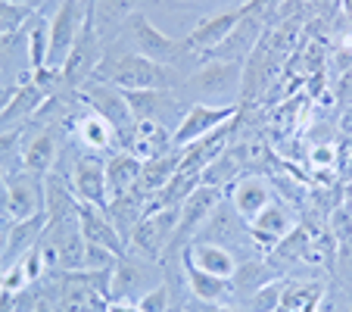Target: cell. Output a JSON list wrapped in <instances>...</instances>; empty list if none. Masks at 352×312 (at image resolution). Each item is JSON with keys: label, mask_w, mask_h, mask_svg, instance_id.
<instances>
[{"label": "cell", "mask_w": 352, "mask_h": 312, "mask_svg": "<svg viewBox=\"0 0 352 312\" xmlns=\"http://www.w3.org/2000/svg\"><path fill=\"white\" fill-rule=\"evenodd\" d=\"M103 56H107V44L100 41L97 28H94V16H87L85 28H81L78 41H75V47H72V54H69L66 66H63V72H60L63 87H75V91H81V87L94 79V72L100 69Z\"/></svg>", "instance_id": "8fae6325"}, {"label": "cell", "mask_w": 352, "mask_h": 312, "mask_svg": "<svg viewBox=\"0 0 352 312\" xmlns=\"http://www.w3.org/2000/svg\"><path fill=\"white\" fill-rule=\"evenodd\" d=\"M274 281V266L272 262H265V259H246V262H237V272L231 275V284L234 291L240 293H256L259 287L272 284Z\"/></svg>", "instance_id": "1f68e13d"}, {"label": "cell", "mask_w": 352, "mask_h": 312, "mask_svg": "<svg viewBox=\"0 0 352 312\" xmlns=\"http://www.w3.org/2000/svg\"><path fill=\"white\" fill-rule=\"evenodd\" d=\"M140 169H144V160L134 156L128 147L116 150L107 160V185H109V200L122 197V194L134 191L140 181Z\"/></svg>", "instance_id": "83f0119b"}, {"label": "cell", "mask_w": 352, "mask_h": 312, "mask_svg": "<svg viewBox=\"0 0 352 312\" xmlns=\"http://www.w3.org/2000/svg\"><path fill=\"white\" fill-rule=\"evenodd\" d=\"M219 203H221V187H212V185L193 187V191L187 194V200L181 203V219H178L175 240H172V250L184 253L187 247L203 234V228L209 225V219H212V213L219 209Z\"/></svg>", "instance_id": "9c48e42d"}, {"label": "cell", "mask_w": 352, "mask_h": 312, "mask_svg": "<svg viewBox=\"0 0 352 312\" xmlns=\"http://www.w3.org/2000/svg\"><path fill=\"white\" fill-rule=\"evenodd\" d=\"M0 85H13V81L7 79V72H3V66H0Z\"/></svg>", "instance_id": "bcb514c9"}, {"label": "cell", "mask_w": 352, "mask_h": 312, "mask_svg": "<svg viewBox=\"0 0 352 312\" xmlns=\"http://www.w3.org/2000/svg\"><path fill=\"white\" fill-rule=\"evenodd\" d=\"M7 3H19V7H32V10L44 7V0H7Z\"/></svg>", "instance_id": "ee69618b"}, {"label": "cell", "mask_w": 352, "mask_h": 312, "mask_svg": "<svg viewBox=\"0 0 352 312\" xmlns=\"http://www.w3.org/2000/svg\"><path fill=\"white\" fill-rule=\"evenodd\" d=\"M138 306L144 312H172V287H168V281H160L153 291H146L138 300Z\"/></svg>", "instance_id": "8d00e7d4"}, {"label": "cell", "mask_w": 352, "mask_h": 312, "mask_svg": "<svg viewBox=\"0 0 352 312\" xmlns=\"http://www.w3.org/2000/svg\"><path fill=\"white\" fill-rule=\"evenodd\" d=\"M109 47L116 50H128V54L146 56V60L160 63V66L181 69L187 60H193V50L187 47V38H175V34L162 32L146 13H138L128 19V25L122 28V34Z\"/></svg>", "instance_id": "7a4b0ae2"}, {"label": "cell", "mask_w": 352, "mask_h": 312, "mask_svg": "<svg viewBox=\"0 0 352 312\" xmlns=\"http://www.w3.org/2000/svg\"><path fill=\"white\" fill-rule=\"evenodd\" d=\"M128 150L140 160H153L162 153L175 150L172 147V128L160 125V122H134L131 141H128Z\"/></svg>", "instance_id": "f546056e"}, {"label": "cell", "mask_w": 352, "mask_h": 312, "mask_svg": "<svg viewBox=\"0 0 352 312\" xmlns=\"http://www.w3.org/2000/svg\"><path fill=\"white\" fill-rule=\"evenodd\" d=\"M91 16V0H60L56 13L50 16V50H47V69L63 72L75 41Z\"/></svg>", "instance_id": "52a82bcc"}, {"label": "cell", "mask_w": 352, "mask_h": 312, "mask_svg": "<svg viewBox=\"0 0 352 312\" xmlns=\"http://www.w3.org/2000/svg\"><path fill=\"white\" fill-rule=\"evenodd\" d=\"M128 107H131L134 122H160L166 128H178L184 119L181 113V100L172 91H128Z\"/></svg>", "instance_id": "2e32d148"}, {"label": "cell", "mask_w": 352, "mask_h": 312, "mask_svg": "<svg viewBox=\"0 0 352 312\" xmlns=\"http://www.w3.org/2000/svg\"><path fill=\"white\" fill-rule=\"evenodd\" d=\"M246 225H250V240H253V244H259L262 250H272V247H278L280 240L296 228V219H293L290 206H284L280 200H272V203H268L253 222H246Z\"/></svg>", "instance_id": "d6986e66"}, {"label": "cell", "mask_w": 352, "mask_h": 312, "mask_svg": "<svg viewBox=\"0 0 352 312\" xmlns=\"http://www.w3.org/2000/svg\"><path fill=\"white\" fill-rule=\"evenodd\" d=\"M272 187H268L265 178L259 175H243V178H234V187H231V206L234 213L240 216L243 222H253L256 216L272 203Z\"/></svg>", "instance_id": "cb8c5ba5"}, {"label": "cell", "mask_w": 352, "mask_h": 312, "mask_svg": "<svg viewBox=\"0 0 352 312\" xmlns=\"http://www.w3.org/2000/svg\"><path fill=\"white\" fill-rule=\"evenodd\" d=\"M162 281L160 259H146L140 253L128 250L113 266V284H109V300L116 303H138L146 291H153Z\"/></svg>", "instance_id": "8992f818"}, {"label": "cell", "mask_w": 352, "mask_h": 312, "mask_svg": "<svg viewBox=\"0 0 352 312\" xmlns=\"http://www.w3.org/2000/svg\"><path fill=\"white\" fill-rule=\"evenodd\" d=\"M181 206H166V209H150L144 219L138 222L134 234L128 238V250L140 253L146 259H162L172 250L175 231H178Z\"/></svg>", "instance_id": "ba28073f"}, {"label": "cell", "mask_w": 352, "mask_h": 312, "mask_svg": "<svg viewBox=\"0 0 352 312\" xmlns=\"http://www.w3.org/2000/svg\"><path fill=\"white\" fill-rule=\"evenodd\" d=\"M240 116V107L231 103V107H209V103H190L184 113V119L178 122V128L172 132V147L175 150H184V147L197 144L199 138L219 132V128L231 125Z\"/></svg>", "instance_id": "7c38bea8"}, {"label": "cell", "mask_w": 352, "mask_h": 312, "mask_svg": "<svg viewBox=\"0 0 352 312\" xmlns=\"http://www.w3.org/2000/svg\"><path fill=\"white\" fill-rule=\"evenodd\" d=\"M116 262H119V256H116L113 250H107V247L91 244V240H87V250H85V269H91V272H113Z\"/></svg>", "instance_id": "74e56055"}, {"label": "cell", "mask_w": 352, "mask_h": 312, "mask_svg": "<svg viewBox=\"0 0 352 312\" xmlns=\"http://www.w3.org/2000/svg\"><path fill=\"white\" fill-rule=\"evenodd\" d=\"M44 228H47V213H38V216H32V219L13 222V228L3 231V238H0L3 240V250H0V269L7 272V269L16 266L22 256H28V253L38 247Z\"/></svg>", "instance_id": "ffe728a7"}, {"label": "cell", "mask_w": 352, "mask_h": 312, "mask_svg": "<svg viewBox=\"0 0 352 312\" xmlns=\"http://www.w3.org/2000/svg\"><path fill=\"white\" fill-rule=\"evenodd\" d=\"M240 172V156L234 150H221L212 163H209L203 172H199V185H212V187H221L225 181H234Z\"/></svg>", "instance_id": "836d02e7"}, {"label": "cell", "mask_w": 352, "mask_h": 312, "mask_svg": "<svg viewBox=\"0 0 352 312\" xmlns=\"http://www.w3.org/2000/svg\"><path fill=\"white\" fill-rule=\"evenodd\" d=\"M343 13L352 19V0H343Z\"/></svg>", "instance_id": "f6af8a7d"}, {"label": "cell", "mask_w": 352, "mask_h": 312, "mask_svg": "<svg viewBox=\"0 0 352 312\" xmlns=\"http://www.w3.org/2000/svg\"><path fill=\"white\" fill-rule=\"evenodd\" d=\"M3 213L13 222L32 219V216L44 213V175L28 172V169H19L16 175H10Z\"/></svg>", "instance_id": "9a60e30c"}, {"label": "cell", "mask_w": 352, "mask_h": 312, "mask_svg": "<svg viewBox=\"0 0 352 312\" xmlns=\"http://www.w3.org/2000/svg\"><path fill=\"white\" fill-rule=\"evenodd\" d=\"M56 160H60V132L54 125H44L32 138H22V169L50 175Z\"/></svg>", "instance_id": "7402d4cb"}, {"label": "cell", "mask_w": 352, "mask_h": 312, "mask_svg": "<svg viewBox=\"0 0 352 312\" xmlns=\"http://www.w3.org/2000/svg\"><path fill=\"white\" fill-rule=\"evenodd\" d=\"M162 0H91V16H94V28H97L103 44H113L122 34V28L128 25V19L138 13H153L160 10Z\"/></svg>", "instance_id": "5bb4252c"}, {"label": "cell", "mask_w": 352, "mask_h": 312, "mask_svg": "<svg viewBox=\"0 0 352 312\" xmlns=\"http://www.w3.org/2000/svg\"><path fill=\"white\" fill-rule=\"evenodd\" d=\"M280 287H284V281L274 278L272 284L250 293V312H274L278 309V300H280Z\"/></svg>", "instance_id": "d590c367"}, {"label": "cell", "mask_w": 352, "mask_h": 312, "mask_svg": "<svg viewBox=\"0 0 352 312\" xmlns=\"http://www.w3.org/2000/svg\"><path fill=\"white\" fill-rule=\"evenodd\" d=\"M107 216H109V222L116 225V231H119L122 238H125V244H128V238L134 234L138 222L146 216V194H140L138 187H134V191L122 194V197H113L107 203Z\"/></svg>", "instance_id": "f1b7e54d"}, {"label": "cell", "mask_w": 352, "mask_h": 312, "mask_svg": "<svg viewBox=\"0 0 352 312\" xmlns=\"http://www.w3.org/2000/svg\"><path fill=\"white\" fill-rule=\"evenodd\" d=\"M78 225H81V231H85V238L91 240V244L107 247V250H113L116 256L128 253L125 238L116 231V225L109 222V216H107L103 206H91V203H81L78 200Z\"/></svg>", "instance_id": "603a6c76"}, {"label": "cell", "mask_w": 352, "mask_h": 312, "mask_svg": "<svg viewBox=\"0 0 352 312\" xmlns=\"http://www.w3.org/2000/svg\"><path fill=\"white\" fill-rule=\"evenodd\" d=\"M312 163L315 166H331L333 163V147L331 144H318L312 150Z\"/></svg>", "instance_id": "f35d334b"}, {"label": "cell", "mask_w": 352, "mask_h": 312, "mask_svg": "<svg viewBox=\"0 0 352 312\" xmlns=\"http://www.w3.org/2000/svg\"><path fill=\"white\" fill-rule=\"evenodd\" d=\"M184 253L190 256L193 266H199L203 272H209V275L231 278V275L237 272V256H234V250L231 247H225V244H219V240L197 238Z\"/></svg>", "instance_id": "d4e9b609"}, {"label": "cell", "mask_w": 352, "mask_h": 312, "mask_svg": "<svg viewBox=\"0 0 352 312\" xmlns=\"http://www.w3.org/2000/svg\"><path fill=\"white\" fill-rule=\"evenodd\" d=\"M78 97L87 103V110H94V113L103 116V119H107L109 125L119 132L122 144L128 147V141H131V132H134V116H131V107H128L125 91H119V87H113V85H107V81L91 79V81H87V85L78 91Z\"/></svg>", "instance_id": "30bf717a"}, {"label": "cell", "mask_w": 352, "mask_h": 312, "mask_svg": "<svg viewBox=\"0 0 352 312\" xmlns=\"http://www.w3.org/2000/svg\"><path fill=\"white\" fill-rule=\"evenodd\" d=\"M50 3H60V0H44V7H50Z\"/></svg>", "instance_id": "7dc6e473"}, {"label": "cell", "mask_w": 352, "mask_h": 312, "mask_svg": "<svg viewBox=\"0 0 352 312\" xmlns=\"http://www.w3.org/2000/svg\"><path fill=\"white\" fill-rule=\"evenodd\" d=\"M47 275H50V291L44 297L54 300V306L60 312H107L109 309L113 272L75 269V272H47Z\"/></svg>", "instance_id": "3957f363"}, {"label": "cell", "mask_w": 352, "mask_h": 312, "mask_svg": "<svg viewBox=\"0 0 352 312\" xmlns=\"http://www.w3.org/2000/svg\"><path fill=\"white\" fill-rule=\"evenodd\" d=\"M324 293H327L324 281H299V278L284 281L274 312H318Z\"/></svg>", "instance_id": "4316f807"}, {"label": "cell", "mask_w": 352, "mask_h": 312, "mask_svg": "<svg viewBox=\"0 0 352 312\" xmlns=\"http://www.w3.org/2000/svg\"><path fill=\"white\" fill-rule=\"evenodd\" d=\"M32 312H60V309H56V306H54V300H47L44 293H41V297H38V303H34V309H32Z\"/></svg>", "instance_id": "7bdbcfd3"}, {"label": "cell", "mask_w": 352, "mask_h": 312, "mask_svg": "<svg viewBox=\"0 0 352 312\" xmlns=\"http://www.w3.org/2000/svg\"><path fill=\"white\" fill-rule=\"evenodd\" d=\"M50 94L44 87H38L32 79L16 85V94L10 97L7 110L0 113V134H22L28 128V122L38 119L41 107L47 103Z\"/></svg>", "instance_id": "e0dca14e"}, {"label": "cell", "mask_w": 352, "mask_h": 312, "mask_svg": "<svg viewBox=\"0 0 352 312\" xmlns=\"http://www.w3.org/2000/svg\"><path fill=\"white\" fill-rule=\"evenodd\" d=\"M13 94H16V85H0V113L7 110V103H10Z\"/></svg>", "instance_id": "b9f144b4"}, {"label": "cell", "mask_w": 352, "mask_h": 312, "mask_svg": "<svg viewBox=\"0 0 352 312\" xmlns=\"http://www.w3.org/2000/svg\"><path fill=\"white\" fill-rule=\"evenodd\" d=\"M38 250H41L47 272H75V269H85L87 238L78 225V216L47 222L44 234L38 240Z\"/></svg>", "instance_id": "5b68a950"}, {"label": "cell", "mask_w": 352, "mask_h": 312, "mask_svg": "<svg viewBox=\"0 0 352 312\" xmlns=\"http://www.w3.org/2000/svg\"><path fill=\"white\" fill-rule=\"evenodd\" d=\"M69 181H72L75 194H78L81 203L91 206H103L107 209L109 203V185H107V166L97 160V156H78L72 163V172H69Z\"/></svg>", "instance_id": "ac0fdd59"}, {"label": "cell", "mask_w": 352, "mask_h": 312, "mask_svg": "<svg viewBox=\"0 0 352 312\" xmlns=\"http://www.w3.org/2000/svg\"><path fill=\"white\" fill-rule=\"evenodd\" d=\"M97 81L119 87V91H172L181 85V72L172 66H160V63L146 60V56L128 54V50H116L107 47V56L94 72Z\"/></svg>", "instance_id": "6da1fadb"}, {"label": "cell", "mask_w": 352, "mask_h": 312, "mask_svg": "<svg viewBox=\"0 0 352 312\" xmlns=\"http://www.w3.org/2000/svg\"><path fill=\"white\" fill-rule=\"evenodd\" d=\"M107 312H144L138 303H116V300H109V309Z\"/></svg>", "instance_id": "60d3db41"}, {"label": "cell", "mask_w": 352, "mask_h": 312, "mask_svg": "<svg viewBox=\"0 0 352 312\" xmlns=\"http://www.w3.org/2000/svg\"><path fill=\"white\" fill-rule=\"evenodd\" d=\"M190 312H240L237 306H228V303H203V300H197V303L190 306Z\"/></svg>", "instance_id": "ab89813d"}, {"label": "cell", "mask_w": 352, "mask_h": 312, "mask_svg": "<svg viewBox=\"0 0 352 312\" xmlns=\"http://www.w3.org/2000/svg\"><path fill=\"white\" fill-rule=\"evenodd\" d=\"M75 138H78V144L87 150V156H94V153H109V156H113L116 150L125 147L119 132L100 113H94V110H85V113L78 116V122H75Z\"/></svg>", "instance_id": "44dd1931"}, {"label": "cell", "mask_w": 352, "mask_h": 312, "mask_svg": "<svg viewBox=\"0 0 352 312\" xmlns=\"http://www.w3.org/2000/svg\"><path fill=\"white\" fill-rule=\"evenodd\" d=\"M34 16L32 7H19V3H7V0H0V44L22 32L28 25V19Z\"/></svg>", "instance_id": "e575fe53"}, {"label": "cell", "mask_w": 352, "mask_h": 312, "mask_svg": "<svg viewBox=\"0 0 352 312\" xmlns=\"http://www.w3.org/2000/svg\"><path fill=\"white\" fill-rule=\"evenodd\" d=\"M240 3H246V0H162L160 10L168 16L181 13V16H193V19H206V16L212 13H221V10H234L240 7Z\"/></svg>", "instance_id": "d6a6232c"}, {"label": "cell", "mask_w": 352, "mask_h": 312, "mask_svg": "<svg viewBox=\"0 0 352 312\" xmlns=\"http://www.w3.org/2000/svg\"><path fill=\"white\" fill-rule=\"evenodd\" d=\"M243 72L246 63L240 60H206L190 75H184V94L193 103L231 107L243 94Z\"/></svg>", "instance_id": "277c9868"}, {"label": "cell", "mask_w": 352, "mask_h": 312, "mask_svg": "<svg viewBox=\"0 0 352 312\" xmlns=\"http://www.w3.org/2000/svg\"><path fill=\"white\" fill-rule=\"evenodd\" d=\"M246 13H250V0H246V3H240V7H234V10H221V13H212V16H206V19L193 22L190 32L184 34L187 47H190L199 60H203V56H209L212 50H219V47L225 44L228 34H231L234 28L243 22Z\"/></svg>", "instance_id": "4fadbf2b"}, {"label": "cell", "mask_w": 352, "mask_h": 312, "mask_svg": "<svg viewBox=\"0 0 352 312\" xmlns=\"http://www.w3.org/2000/svg\"><path fill=\"white\" fill-rule=\"evenodd\" d=\"M181 269H184V278H187V287H190L193 300H203V303H228V297L234 293L231 278H219V275L203 272L199 266H193L187 253H181Z\"/></svg>", "instance_id": "484cf974"}, {"label": "cell", "mask_w": 352, "mask_h": 312, "mask_svg": "<svg viewBox=\"0 0 352 312\" xmlns=\"http://www.w3.org/2000/svg\"><path fill=\"white\" fill-rule=\"evenodd\" d=\"M181 166V150H168L162 156H153V160H144V169H140V181H138V191L146 194V200L160 194L168 181L178 175Z\"/></svg>", "instance_id": "4dcf8cb0"}]
</instances>
